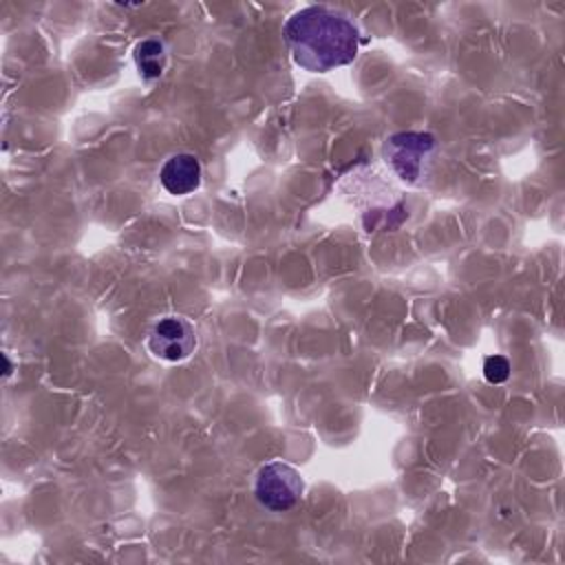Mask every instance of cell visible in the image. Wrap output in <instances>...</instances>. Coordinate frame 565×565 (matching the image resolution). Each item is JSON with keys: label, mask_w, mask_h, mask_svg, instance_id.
Listing matches in <instances>:
<instances>
[{"label": "cell", "mask_w": 565, "mask_h": 565, "mask_svg": "<svg viewBox=\"0 0 565 565\" xmlns=\"http://www.w3.org/2000/svg\"><path fill=\"white\" fill-rule=\"evenodd\" d=\"M282 35L294 62L309 73L347 66L360 49V31L349 15L324 4H309L289 15Z\"/></svg>", "instance_id": "1"}, {"label": "cell", "mask_w": 565, "mask_h": 565, "mask_svg": "<svg viewBox=\"0 0 565 565\" xmlns=\"http://www.w3.org/2000/svg\"><path fill=\"white\" fill-rule=\"evenodd\" d=\"M437 152V139L430 132L404 130L391 135L382 146L386 166L408 185H415L426 174V166Z\"/></svg>", "instance_id": "2"}, {"label": "cell", "mask_w": 565, "mask_h": 565, "mask_svg": "<svg viewBox=\"0 0 565 565\" xmlns=\"http://www.w3.org/2000/svg\"><path fill=\"white\" fill-rule=\"evenodd\" d=\"M302 492L305 481L300 472L287 461H267L256 472L254 494L265 510L287 512L302 499Z\"/></svg>", "instance_id": "3"}, {"label": "cell", "mask_w": 565, "mask_h": 565, "mask_svg": "<svg viewBox=\"0 0 565 565\" xmlns=\"http://www.w3.org/2000/svg\"><path fill=\"white\" fill-rule=\"evenodd\" d=\"M146 347L159 360L181 362L194 353L196 331L183 316H166L150 327Z\"/></svg>", "instance_id": "4"}, {"label": "cell", "mask_w": 565, "mask_h": 565, "mask_svg": "<svg viewBox=\"0 0 565 565\" xmlns=\"http://www.w3.org/2000/svg\"><path fill=\"white\" fill-rule=\"evenodd\" d=\"M159 181L168 194L185 196L201 185V163L190 152H177L163 161Z\"/></svg>", "instance_id": "5"}, {"label": "cell", "mask_w": 565, "mask_h": 565, "mask_svg": "<svg viewBox=\"0 0 565 565\" xmlns=\"http://www.w3.org/2000/svg\"><path fill=\"white\" fill-rule=\"evenodd\" d=\"M132 57H135L137 71L143 79H157L163 75V71L168 66L166 42L159 38H143L135 44Z\"/></svg>", "instance_id": "6"}, {"label": "cell", "mask_w": 565, "mask_h": 565, "mask_svg": "<svg viewBox=\"0 0 565 565\" xmlns=\"http://www.w3.org/2000/svg\"><path fill=\"white\" fill-rule=\"evenodd\" d=\"M483 375L490 384H501L510 375V362L503 355H488L483 360Z\"/></svg>", "instance_id": "7"}, {"label": "cell", "mask_w": 565, "mask_h": 565, "mask_svg": "<svg viewBox=\"0 0 565 565\" xmlns=\"http://www.w3.org/2000/svg\"><path fill=\"white\" fill-rule=\"evenodd\" d=\"M2 360H4V375H9L11 373V362H9L7 355H2Z\"/></svg>", "instance_id": "8"}]
</instances>
